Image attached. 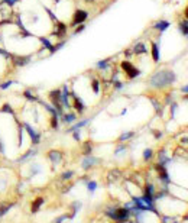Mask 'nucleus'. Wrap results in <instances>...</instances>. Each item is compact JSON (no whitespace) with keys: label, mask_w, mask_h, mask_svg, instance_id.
I'll use <instances>...</instances> for the list:
<instances>
[{"label":"nucleus","mask_w":188,"mask_h":223,"mask_svg":"<svg viewBox=\"0 0 188 223\" xmlns=\"http://www.w3.org/2000/svg\"><path fill=\"white\" fill-rule=\"evenodd\" d=\"M175 81H177V75H175L174 71H171V70H162V71H158L156 74L152 75L150 86L156 87V89H162V87H166V86L175 83Z\"/></svg>","instance_id":"obj_1"},{"label":"nucleus","mask_w":188,"mask_h":223,"mask_svg":"<svg viewBox=\"0 0 188 223\" xmlns=\"http://www.w3.org/2000/svg\"><path fill=\"white\" fill-rule=\"evenodd\" d=\"M107 216L116 222H127L130 218V210L127 207H119V209H109Z\"/></svg>","instance_id":"obj_2"},{"label":"nucleus","mask_w":188,"mask_h":223,"mask_svg":"<svg viewBox=\"0 0 188 223\" xmlns=\"http://www.w3.org/2000/svg\"><path fill=\"white\" fill-rule=\"evenodd\" d=\"M120 67H122V70L127 74V77L129 78H135V77H138L139 74H140V71H139L138 68L135 67V65H132L130 62H127V61H123Z\"/></svg>","instance_id":"obj_3"},{"label":"nucleus","mask_w":188,"mask_h":223,"mask_svg":"<svg viewBox=\"0 0 188 223\" xmlns=\"http://www.w3.org/2000/svg\"><path fill=\"white\" fill-rule=\"evenodd\" d=\"M87 16H89V13H87V12L78 9V10H75L74 16H72L71 25H72V26H75V25H80V23H84V20L87 19Z\"/></svg>","instance_id":"obj_4"},{"label":"nucleus","mask_w":188,"mask_h":223,"mask_svg":"<svg viewBox=\"0 0 188 223\" xmlns=\"http://www.w3.org/2000/svg\"><path fill=\"white\" fill-rule=\"evenodd\" d=\"M156 170V173H158V175H159V178L161 181L164 183V184H169V175H168V171H166V168L165 165H162V164H158L155 167Z\"/></svg>","instance_id":"obj_5"},{"label":"nucleus","mask_w":188,"mask_h":223,"mask_svg":"<svg viewBox=\"0 0 188 223\" xmlns=\"http://www.w3.org/2000/svg\"><path fill=\"white\" fill-rule=\"evenodd\" d=\"M25 128H26V130H28L29 136H31V139H32L33 144H39V141H41V138H39V133L38 132H35L33 130V128L29 125V123H25Z\"/></svg>","instance_id":"obj_6"},{"label":"nucleus","mask_w":188,"mask_h":223,"mask_svg":"<svg viewBox=\"0 0 188 223\" xmlns=\"http://www.w3.org/2000/svg\"><path fill=\"white\" fill-rule=\"evenodd\" d=\"M67 32V26L64 25L62 22H56V31L54 32V35L55 36H58V38H61V36H64Z\"/></svg>","instance_id":"obj_7"},{"label":"nucleus","mask_w":188,"mask_h":223,"mask_svg":"<svg viewBox=\"0 0 188 223\" xmlns=\"http://www.w3.org/2000/svg\"><path fill=\"white\" fill-rule=\"evenodd\" d=\"M97 162H99V159H97V158H91V156H87V158H85V159L83 161V164H81V165H83L84 170H89L90 167L96 165Z\"/></svg>","instance_id":"obj_8"},{"label":"nucleus","mask_w":188,"mask_h":223,"mask_svg":"<svg viewBox=\"0 0 188 223\" xmlns=\"http://www.w3.org/2000/svg\"><path fill=\"white\" fill-rule=\"evenodd\" d=\"M48 158H49L52 162H60L61 161V158H62V154L60 152V151H51L49 154H48Z\"/></svg>","instance_id":"obj_9"},{"label":"nucleus","mask_w":188,"mask_h":223,"mask_svg":"<svg viewBox=\"0 0 188 223\" xmlns=\"http://www.w3.org/2000/svg\"><path fill=\"white\" fill-rule=\"evenodd\" d=\"M72 97H74V107L77 109V112H81L84 110V104H83V100L81 99H78L77 96H75V93H72Z\"/></svg>","instance_id":"obj_10"},{"label":"nucleus","mask_w":188,"mask_h":223,"mask_svg":"<svg viewBox=\"0 0 188 223\" xmlns=\"http://www.w3.org/2000/svg\"><path fill=\"white\" fill-rule=\"evenodd\" d=\"M146 46H145V44H142V42H139V44H136L135 46H133V52L135 54H146Z\"/></svg>","instance_id":"obj_11"},{"label":"nucleus","mask_w":188,"mask_h":223,"mask_svg":"<svg viewBox=\"0 0 188 223\" xmlns=\"http://www.w3.org/2000/svg\"><path fill=\"white\" fill-rule=\"evenodd\" d=\"M154 28L158 29V31H161V32H164L165 29L169 28V22H166V20H161V22H156L155 25H154Z\"/></svg>","instance_id":"obj_12"},{"label":"nucleus","mask_w":188,"mask_h":223,"mask_svg":"<svg viewBox=\"0 0 188 223\" xmlns=\"http://www.w3.org/2000/svg\"><path fill=\"white\" fill-rule=\"evenodd\" d=\"M152 58H154L155 62L159 61V49H158V44L156 42L152 44Z\"/></svg>","instance_id":"obj_13"},{"label":"nucleus","mask_w":188,"mask_h":223,"mask_svg":"<svg viewBox=\"0 0 188 223\" xmlns=\"http://www.w3.org/2000/svg\"><path fill=\"white\" fill-rule=\"evenodd\" d=\"M42 203H44V199H42V197H38L36 200L33 201V204H32V212H33V213L38 212L39 207H41V204H42Z\"/></svg>","instance_id":"obj_14"},{"label":"nucleus","mask_w":188,"mask_h":223,"mask_svg":"<svg viewBox=\"0 0 188 223\" xmlns=\"http://www.w3.org/2000/svg\"><path fill=\"white\" fill-rule=\"evenodd\" d=\"M39 41L42 42V45H44L45 48H48V49H49V52H51V54L54 52V45L51 44V42H49V41H48V39H46V38H39Z\"/></svg>","instance_id":"obj_15"},{"label":"nucleus","mask_w":188,"mask_h":223,"mask_svg":"<svg viewBox=\"0 0 188 223\" xmlns=\"http://www.w3.org/2000/svg\"><path fill=\"white\" fill-rule=\"evenodd\" d=\"M62 120L65 123H71L75 120V113H70V115H62Z\"/></svg>","instance_id":"obj_16"},{"label":"nucleus","mask_w":188,"mask_h":223,"mask_svg":"<svg viewBox=\"0 0 188 223\" xmlns=\"http://www.w3.org/2000/svg\"><path fill=\"white\" fill-rule=\"evenodd\" d=\"M179 32L183 35H188V20H184L179 23Z\"/></svg>","instance_id":"obj_17"},{"label":"nucleus","mask_w":188,"mask_h":223,"mask_svg":"<svg viewBox=\"0 0 188 223\" xmlns=\"http://www.w3.org/2000/svg\"><path fill=\"white\" fill-rule=\"evenodd\" d=\"M89 122H90L89 119H84V120H81L80 123H77V125H74V126H72V128L70 129V130H78L80 128H83V126H85V125H87Z\"/></svg>","instance_id":"obj_18"},{"label":"nucleus","mask_w":188,"mask_h":223,"mask_svg":"<svg viewBox=\"0 0 188 223\" xmlns=\"http://www.w3.org/2000/svg\"><path fill=\"white\" fill-rule=\"evenodd\" d=\"M143 194H148V196H155V188H154V185L152 184H148L146 185V188H145V193Z\"/></svg>","instance_id":"obj_19"},{"label":"nucleus","mask_w":188,"mask_h":223,"mask_svg":"<svg viewBox=\"0 0 188 223\" xmlns=\"http://www.w3.org/2000/svg\"><path fill=\"white\" fill-rule=\"evenodd\" d=\"M10 207H12V204H2V206H0V216H5L6 213L9 212Z\"/></svg>","instance_id":"obj_20"},{"label":"nucleus","mask_w":188,"mask_h":223,"mask_svg":"<svg viewBox=\"0 0 188 223\" xmlns=\"http://www.w3.org/2000/svg\"><path fill=\"white\" fill-rule=\"evenodd\" d=\"M87 188H89L90 193H94L96 188H97V183H96V181H89V183H87Z\"/></svg>","instance_id":"obj_21"},{"label":"nucleus","mask_w":188,"mask_h":223,"mask_svg":"<svg viewBox=\"0 0 188 223\" xmlns=\"http://www.w3.org/2000/svg\"><path fill=\"white\" fill-rule=\"evenodd\" d=\"M150 156H152V149H150V148L145 149L143 151V159H145V161H149Z\"/></svg>","instance_id":"obj_22"},{"label":"nucleus","mask_w":188,"mask_h":223,"mask_svg":"<svg viewBox=\"0 0 188 223\" xmlns=\"http://www.w3.org/2000/svg\"><path fill=\"white\" fill-rule=\"evenodd\" d=\"M58 115H52V119H51V128L52 129H56L58 128V119H56Z\"/></svg>","instance_id":"obj_23"},{"label":"nucleus","mask_w":188,"mask_h":223,"mask_svg":"<svg viewBox=\"0 0 188 223\" xmlns=\"http://www.w3.org/2000/svg\"><path fill=\"white\" fill-rule=\"evenodd\" d=\"M133 135H135L133 132H126V133H122V135H120V138H119V139H120V141H127V139H130Z\"/></svg>","instance_id":"obj_24"},{"label":"nucleus","mask_w":188,"mask_h":223,"mask_svg":"<svg viewBox=\"0 0 188 223\" xmlns=\"http://www.w3.org/2000/svg\"><path fill=\"white\" fill-rule=\"evenodd\" d=\"M91 149H93V148H91V144H90V142H85V144H84V149H83V152L85 154V155H89L90 152H91Z\"/></svg>","instance_id":"obj_25"},{"label":"nucleus","mask_w":188,"mask_h":223,"mask_svg":"<svg viewBox=\"0 0 188 223\" xmlns=\"http://www.w3.org/2000/svg\"><path fill=\"white\" fill-rule=\"evenodd\" d=\"M91 84H93V91L96 93V94H97V93L100 91V84H99V81H97V80H93V81H91Z\"/></svg>","instance_id":"obj_26"},{"label":"nucleus","mask_w":188,"mask_h":223,"mask_svg":"<svg viewBox=\"0 0 188 223\" xmlns=\"http://www.w3.org/2000/svg\"><path fill=\"white\" fill-rule=\"evenodd\" d=\"M107 64H109V60L100 61V62H97V68H100V70H104V68H107Z\"/></svg>","instance_id":"obj_27"},{"label":"nucleus","mask_w":188,"mask_h":223,"mask_svg":"<svg viewBox=\"0 0 188 223\" xmlns=\"http://www.w3.org/2000/svg\"><path fill=\"white\" fill-rule=\"evenodd\" d=\"M25 97H26V99H29V100H32V101L36 100V97L32 94V91H31V90H26V91H25Z\"/></svg>","instance_id":"obj_28"},{"label":"nucleus","mask_w":188,"mask_h":223,"mask_svg":"<svg viewBox=\"0 0 188 223\" xmlns=\"http://www.w3.org/2000/svg\"><path fill=\"white\" fill-rule=\"evenodd\" d=\"M33 154H35V151H28V152H26V154H25V155L20 158V161H26V159H28V158H31Z\"/></svg>","instance_id":"obj_29"},{"label":"nucleus","mask_w":188,"mask_h":223,"mask_svg":"<svg viewBox=\"0 0 188 223\" xmlns=\"http://www.w3.org/2000/svg\"><path fill=\"white\" fill-rule=\"evenodd\" d=\"M72 175H74V173H72V171H67V173L62 174V180H68V178H71Z\"/></svg>","instance_id":"obj_30"},{"label":"nucleus","mask_w":188,"mask_h":223,"mask_svg":"<svg viewBox=\"0 0 188 223\" xmlns=\"http://www.w3.org/2000/svg\"><path fill=\"white\" fill-rule=\"evenodd\" d=\"M12 84H13V81H6V83H3L2 86H0V89H2V90H6V89H9Z\"/></svg>","instance_id":"obj_31"},{"label":"nucleus","mask_w":188,"mask_h":223,"mask_svg":"<svg viewBox=\"0 0 188 223\" xmlns=\"http://www.w3.org/2000/svg\"><path fill=\"white\" fill-rule=\"evenodd\" d=\"M2 112L3 113H6V112H9V113H12V109L9 104H3V107H2Z\"/></svg>","instance_id":"obj_32"},{"label":"nucleus","mask_w":188,"mask_h":223,"mask_svg":"<svg viewBox=\"0 0 188 223\" xmlns=\"http://www.w3.org/2000/svg\"><path fill=\"white\" fill-rule=\"evenodd\" d=\"M125 149H126V146H123V145H122V146H119V148H117V149L114 151V152H116V154H120V152H123Z\"/></svg>","instance_id":"obj_33"},{"label":"nucleus","mask_w":188,"mask_h":223,"mask_svg":"<svg viewBox=\"0 0 188 223\" xmlns=\"http://www.w3.org/2000/svg\"><path fill=\"white\" fill-rule=\"evenodd\" d=\"M16 2H19V0H5V3H7L9 6H13Z\"/></svg>","instance_id":"obj_34"},{"label":"nucleus","mask_w":188,"mask_h":223,"mask_svg":"<svg viewBox=\"0 0 188 223\" xmlns=\"http://www.w3.org/2000/svg\"><path fill=\"white\" fill-rule=\"evenodd\" d=\"M162 222H175L174 218H162Z\"/></svg>","instance_id":"obj_35"},{"label":"nucleus","mask_w":188,"mask_h":223,"mask_svg":"<svg viewBox=\"0 0 188 223\" xmlns=\"http://www.w3.org/2000/svg\"><path fill=\"white\" fill-rule=\"evenodd\" d=\"M74 139H75V141H80V133H78L77 130H74Z\"/></svg>","instance_id":"obj_36"},{"label":"nucleus","mask_w":188,"mask_h":223,"mask_svg":"<svg viewBox=\"0 0 188 223\" xmlns=\"http://www.w3.org/2000/svg\"><path fill=\"white\" fill-rule=\"evenodd\" d=\"M68 218V216H61V218H58V219H55V222H62V220H65V219Z\"/></svg>","instance_id":"obj_37"},{"label":"nucleus","mask_w":188,"mask_h":223,"mask_svg":"<svg viewBox=\"0 0 188 223\" xmlns=\"http://www.w3.org/2000/svg\"><path fill=\"white\" fill-rule=\"evenodd\" d=\"M181 91H183V93H187V94H188V84H187V86H184L183 89H181Z\"/></svg>","instance_id":"obj_38"},{"label":"nucleus","mask_w":188,"mask_h":223,"mask_svg":"<svg viewBox=\"0 0 188 223\" xmlns=\"http://www.w3.org/2000/svg\"><path fill=\"white\" fill-rule=\"evenodd\" d=\"M83 29H84V25H81V26H80V28H78L77 31H75V34H80V32H81Z\"/></svg>","instance_id":"obj_39"},{"label":"nucleus","mask_w":188,"mask_h":223,"mask_svg":"<svg viewBox=\"0 0 188 223\" xmlns=\"http://www.w3.org/2000/svg\"><path fill=\"white\" fill-rule=\"evenodd\" d=\"M185 17H187V20H188V7L185 9Z\"/></svg>","instance_id":"obj_40"},{"label":"nucleus","mask_w":188,"mask_h":223,"mask_svg":"<svg viewBox=\"0 0 188 223\" xmlns=\"http://www.w3.org/2000/svg\"><path fill=\"white\" fill-rule=\"evenodd\" d=\"M185 100H188V96H185Z\"/></svg>","instance_id":"obj_41"},{"label":"nucleus","mask_w":188,"mask_h":223,"mask_svg":"<svg viewBox=\"0 0 188 223\" xmlns=\"http://www.w3.org/2000/svg\"><path fill=\"white\" fill-rule=\"evenodd\" d=\"M87 2H94V0H87Z\"/></svg>","instance_id":"obj_42"}]
</instances>
